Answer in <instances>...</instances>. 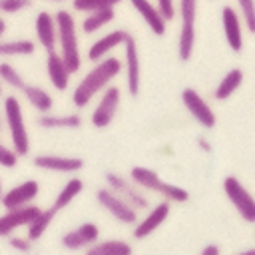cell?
I'll list each match as a JSON object with an SVG mask.
<instances>
[{
    "mask_svg": "<svg viewBox=\"0 0 255 255\" xmlns=\"http://www.w3.org/2000/svg\"><path fill=\"white\" fill-rule=\"evenodd\" d=\"M96 201L98 205L108 211L116 221H120L122 225H133L137 221V209L133 205H129L124 197H120L114 189H110L108 185L106 187H100L96 191Z\"/></svg>",
    "mask_w": 255,
    "mask_h": 255,
    "instance_id": "52a82bcc",
    "label": "cell"
},
{
    "mask_svg": "<svg viewBox=\"0 0 255 255\" xmlns=\"http://www.w3.org/2000/svg\"><path fill=\"white\" fill-rule=\"evenodd\" d=\"M100 239V227L94 223V221H86V223H80L78 227L74 229H68L60 243L64 249H70V251H86L92 243H96Z\"/></svg>",
    "mask_w": 255,
    "mask_h": 255,
    "instance_id": "4fadbf2b",
    "label": "cell"
},
{
    "mask_svg": "<svg viewBox=\"0 0 255 255\" xmlns=\"http://www.w3.org/2000/svg\"><path fill=\"white\" fill-rule=\"evenodd\" d=\"M2 116H4V124L10 135V145L16 149V153L20 157H26L30 153V133L26 128V120H24V110H22V102L18 96H6L4 104H2Z\"/></svg>",
    "mask_w": 255,
    "mask_h": 255,
    "instance_id": "3957f363",
    "label": "cell"
},
{
    "mask_svg": "<svg viewBox=\"0 0 255 255\" xmlns=\"http://www.w3.org/2000/svg\"><path fill=\"white\" fill-rule=\"evenodd\" d=\"M34 52H36V42L30 38H16V40H2L0 38V58L32 56Z\"/></svg>",
    "mask_w": 255,
    "mask_h": 255,
    "instance_id": "83f0119b",
    "label": "cell"
},
{
    "mask_svg": "<svg viewBox=\"0 0 255 255\" xmlns=\"http://www.w3.org/2000/svg\"><path fill=\"white\" fill-rule=\"evenodd\" d=\"M179 36H177V58L189 62L195 50V26H197V0H179Z\"/></svg>",
    "mask_w": 255,
    "mask_h": 255,
    "instance_id": "277c9868",
    "label": "cell"
},
{
    "mask_svg": "<svg viewBox=\"0 0 255 255\" xmlns=\"http://www.w3.org/2000/svg\"><path fill=\"white\" fill-rule=\"evenodd\" d=\"M46 74H48V80H50V84L56 92H66L70 88L72 72L66 66L64 58L60 56L58 50L46 52Z\"/></svg>",
    "mask_w": 255,
    "mask_h": 255,
    "instance_id": "d6986e66",
    "label": "cell"
},
{
    "mask_svg": "<svg viewBox=\"0 0 255 255\" xmlns=\"http://www.w3.org/2000/svg\"><path fill=\"white\" fill-rule=\"evenodd\" d=\"M86 251L88 255H131V245L124 239H98Z\"/></svg>",
    "mask_w": 255,
    "mask_h": 255,
    "instance_id": "484cf974",
    "label": "cell"
},
{
    "mask_svg": "<svg viewBox=\"0 0 255 255\" xmlns=\"http://www.w3.org/2000/svg\"><path fill=\"white\" fill-rule=\"evenodd\" d=\"M6 30H8V24H6V20H4V16H0V38H4V34H6Z\"/></svg>",
    "mask_w": 255,
    "mask_h": 255,
    "instance_id": "ab89813d",
    "label": "cell"
},
{
    "mask_svg": "<svg viewBox=\"0 0 255 255\" xmlns=\"http://www.w3.org/2000/svg\"><path fill=\"white\" fill-rule=\"evenodd\" d=\"M237 12L249 34H255V0H237Z\"/></svg>",
    "mask_w": 255,
    "mask_h": 255,
    "instance_id": "d6a6232c",
    "label": "cell"
},
{
    "mask_svg": "<svg viewBox=\"0 0 255 255\" xmlns=\"http://www.w3.org/2000/svg\"><path fill=\"white\" fill-rule=\"evenodd\" d=\"M0 82L4 86H8L10 90H16V92H20V88L26 84L24 76L10 62H0Z\"/></svg>",
    "mask_w": 255,
    "mask_h": 255,
    "instance_id": "f546056e",
    "label": "cell"
},
{
    "mask_svg": "<svg viewBox=\"0 0 255 255\" xmlns=\"http://www.w3.org/2000/svg\"><path fill=\"white\" fill-rule=\"evenodd\" d=\"M124 72H126V90L129 96H139L141 86V64H139V52L137 42L129 34L124 42Z\"/></svg>",
    "mask_w": 255,
    "mask_h": 255,
    "instance_id": "30bf717a",
    "label": "cell"
},
{
    "mask_svg": "<svg viewBox=\"0 0 255 255\" xmlns=\"http://www.w3.org/2000/svg\"><path fill=\"white\" fill-rule=\"evenodd\" d=\"M197 147H199L203 153H211V149H213V147H211V143H209V139H207V137H203V135H199V137H197Z\"/></svg>",
    "mask_w": 255,
    "mask_h": 255,
    "instance_id": "74e56055",
    "label": "cell"
},
{
    "mask_svg": "<svg viewBox=\"0 0 255 255\" xmlns=\"http://www.w3.org/2000/svg\"><path fill=\"white\" fill-rule=\"evenodd\" d=\"M4 128H6V124H4V116H0V133L4 131Z\"/></svg>",
    "mask_w": 255,
    "mask_h": 255,
    "instance_id": "b9f144b4",
    "label": "cell"
},
{
    "mask_svg": "<svg viewBox=\"0 0 255 255\" xmlns=\"http://www.w3.org/2000/svg\"><path fill=\"white\" fill-rule=\"evenodd\" d=\"M223 193L229 199V203L235 207V211L241 215V219H245L247 223H255V197L241 183L239 177L227 175L223 179Z\"/></svg>",
    "mask_w": 255,
    "mask_h": 255,
    "instance_id": "5b68a950",
    "label": "cell"
},
{
    "mask_svg": "<svg viewBox=\"0 0 255 255\" xmlns=\"http://www.w3.org/2000/svg\"><path fill=\"white\" fill-rule=\"evenodd\" d=\"M221 253V247L215 245V243H207L203 249H201V255H219Z\"/></svg>",
    "mask_w": 255,
    "mask_h": 255,
    "instance_id": "f35d334b",
    "label": "cell"
},
{
    "mask_svg": "<svg viewBox=\"0 0 255 255\" xmlns=\"http://www.w3.org/2000/svg\"><path fill=\"white\" fill-rule=\"evenodd\" d=\"M137 187H141L143 191L147 193H157L163 179L159 177V173L151 167H145V165H133L129 169V175H128Z\"/></svg>",
    "mask_w": 255,
    "mask_h": 255,
    "instance_id": "d4e9b609",
    "label": "cell"
},
{
    "mask_svg": "<svg viewBox=\"0 0 255 255\" xmlns=\"http://www.w3.org/2000/svg\"><path fill=\"white\" fill-rule=\"evenodd\" d=\"M38 126L44 129H78L82 128V116L76 112L72 114L46 112L38 116Z\"/></svg>",
    "mask_w": 255,
    "mask_h": 255,
    "instance_id": "7402d4cb",
    "label": "cell"
},
{
    "mask_svg": "<svg viewBox=\"0 0 255 255\" xmlns=\"http://www.w3.org/2000/svg\"><path fill=\"white\" fill-rule=\"evenodd\" d=\"M56 30H58V52L64 58L66 66L70 68L72 76L82 68V54H80V38H78V24L72 16V10L60 8L54 12Z\"/></svg>",
    "mask_w": 255,
    "mask_h": 255,
    "instance_id": "7a4b0ae2",
    "label": "cell"
},
{
    "mask_svg": "<svg viewBox=\"0 0 255 255\" xmlns=\"http://www.w3.org/2000/svg\"><path fill=\"white\" fill-rule=\"evenodd\" d=\"M34 167L44 171H58V173H76L84 167V159L72 155H58V153H38L32 159Z\"/></svg>",
    "mask_w": 255,
    "mask_h": 255,
    "instance_id": "2e32d148",
    "label": "cell"
},
{
    "mask_svg": "<svg viewBox=\"0 0 255 255\" xmlns=\"http://www.w3.org/2000/svg\"><path fill=\"white\" fill-rule=\"evenodd\" d=\"M120 102H122V90L118 86L110 84L108 88H104L98 94V104L94 106V112L90 116L92 126L98 129L108 128L116 120V114L120 110Z\"/></svg>",
    "mask_w": 255,
    "mask_h": 255,
    "instance_id": "8992f818",
    "label": "cell"
},
{
    "mask_svg": "<svg viewBox=\"0 0 255 255\" xmlns=\"http://www.w3.org/2000/svg\"><path fill=\"white\" fill-rule=\"evenodd\" d=\"M129 4L141 16V20L147 24L151 34H155V36H163L165 34L167 22L163 20V16L159 14V10L155 8V4L151 0H129Z\"/></svg>",
    "mask_w": 255,
    "mask_h": 255,
    "instance_id": "ffe728a7",
    "label": "cell"
},
{
    "mask_svg": "<svg viewBox=\"0 0 255 255\" xmlns=\"http://www.w3.org/2000/svg\"><path fill=\"white\" fill-rule=\"evenodd\" d=\"M32 4L34 0H0V14H18L28 10Z\"/></svg>",
    "mask_w": 255,
    "mask_h": 255,
    "instance_id": "d590c367",
    "label": "cell"
},
{
    "mask_svg": "<svg viewBox=\"0 0 255 255\" xmlns=\"http://www.w3.org/2000/svg\"><path fill=\"white\" fill-rule=\"evenodd\" d=\"M18 161H20V155L16 153V149L12 145H6L0 141V167L12 169L18 165Z\"/></svg>",
    "mask_w": 255,
    "mask_h": 255,
    "instance_id": "836d02e7",
    "label": "cell"
},
{
    "mask_svg": "<svg viewBox=\"0 0 255 255\" xmlns=\"http://www.w3.org/2000/svg\"><path fill=\"white\" fill-rule=\"evenodd\" d=\"M104 177H106V185H108L110 189H114L120 197H124L129 205H133L137 211L149 207L147 191H143L141 187H137L129 177L120 175V173H114V171H108Z\"/></svg>",
    "mask_w": 255,
    "mask_h": 255,
    "instance_id": "ba28073f",
    "label": "cell"
},
{
    "mask_svg": "<svg viewBox=\"0 0 255 255\" xmlns=\"http://www.w3.org/2000/svg\"><path fill=\"white\" fill-rule=\"evenodd\" d=\"M20 94L24 96V100H26L38 114L52 112V108H54V98H52V94H50L46 88L38 86V84H28V82H26V84L20 88Z\"/></svg>",
    "mask_w": 255,
    "mask_h": 255,
    "instance_id": "44dd1931",
    "label": "cell"
},
{
    "mask_svg": "<svg viewBox=\"0 0 255 255\" xmlns=\"http://www.w3.org/2000/svg\"><path fill=\"white\" fill-rule=\"evenodd\" d=\"M181 102H183V108L189 112V116L201 128H205V129L215 128V124H217L215 112L211 110V106L207 104V100L195 88H183L181 90Z\"/></svg>",
    "mask_w": 255,
    "mask_h": 255,
    "instance_id": "9c48e42d",
    "label": "cell"
},
{
    "mask_svg": "<svg viewBox=\"0 0 255 255\" xmlns=\"http://www.w3.org/2000/svg\"><path fill=\"white\" fill-rule=\"evenodd\" d=\"M48 2H56V4H60V2H64V0H48Z\"/></svg>",
    "mask_w": 255,
    "mask_h": 255,
    "instance_id": "f6af8a7d",
    "label": "cell"
},
{
    "mask_svg": "<svg viewBox=\"0 0 255 255\" xmlns=\"http://www.w3.org/2000/svg\"><path fill=\"white\" fill-rule=\"evenodd\" d=\"M153 4H155V8L159 10V14L163 16L165 22H171L177 16V4H175V0H155Z\"/></svg>",
    "mask_w": 255,
    "mask_h": 255,
    "instance_id": "8d00e7d4",
    "label": "cell"
},
{
    "mask_svg": "<svg viewBox=\"0 0 255 255\" xmlns=\"http://www.w3.org/2000/svg\"><path fill=\"white\" fill-rule=\"evenodd\" d=\"M2 96H4V84L0 82V98H2Z\"/></svg>",
    "mask_w": 255,
    "mask_h": 255,
    "instance_id": "7bdbcfd3",
    "label": "cell"
},
{
    "mask_svg": "<svg viewBox=\"0 0 255 255\" xmlns=\"http://www.w3.org/2000/svg\"><path fill=\"white\" fill-rule=\"evenodd\" d=\"M6 239H8V245H10L14 251H20V253L32 251V249H34V243H36V241H32L28 235H16V233L8 235Z\"/></svg>",
    "mask_w": 255,
    "mask_h": 255,
    "instance_id": "e575fe53",
    "label": "cell"
},
{
    "mask_svg": "<svg viewBox=\"0 0 255 255\" xmlns=\"http://www.w3.org/2000/svg\"><path fill=\"white\" fill-rule=\"evenodd\" d=\"M128 36H129V32H128V30H122V28L112 30V32H106L104 36H100L98 40L92 42V46H90L88 52H86V58H88L90 62H98V60L110 56L116 48L124 46V42L128 40Z\"/></svg>",
    "mask_w": 255,
    "mask_h": 255,
    "instance_id": "ac0fdd59",
    "label": "cell"
},
{
    "mask_svg": "<svg viewBox=\"0 0 255 255\" xmlns=\"http://www.w3.org/2000/svg\"><path fill=\"white\" fill-rule=\"evenodd\" d=\"M40 193V183L36 179H24L16 185H12L10 189L2 191L0 197V205L4 209H12V207H22L28 203H34V199Z\"/></svg>",
    "mask_w": 255,
    "mask_h": 255,
    "instance_id": "7c38bea8",
    "label": "cell"
},
{
    "mask_svg": "<svg viewBox=\"0 0 255 255\" xmlns=\"http://www.w3.org/2000/svg\"><path fill=\"white\" fill-rule=\"evenodd\" d=\"M171 213V203L161 199L159 203L151 205L145 209V215L133 223V239H147L153 231H157L161 227V223H165V219Z\"/></svg>",
    "mask_w": 255,
    "mask_h": 255,
    "instance_id": "8fae6325",
    "label": "cell"
},
{
    "mask_svg": "<svg viewBox=\"0 0 255 255\" xmlns=\"http://www.w3.org/2000/svg\"><path fill=\"white\" fill-rule=\"evenodd\" d=\"M241 255H255V247H247V249H243Z\"/></svg>",
    "mask_w": 255,
    "mask_h": 255,
    "instance_id": "60d3db41",
    "label": "cell"
},
{
    "mask_svg": "<svg viewBox=\"0 0 255 255\" xmlns=\"http://www.w3.org/2000/svg\"><path fill=\"white\" fill-rule=\"evenodd\" d=\"M116 20V8H102V10H94L84 14L82 22H80V32L88 34H96L102 28H106L108 24H112Z\"/></svg>",
    "mask_w": 255,
    "mask_h": 255,
    "instance_id": "cb8c5ba5",
    "label": "cell"
},
{
    "mask_svg": "<svg viewBox=\"0 0 255 255\" xmlns=\"http://www.w3.org/2000/svg\"><path fill=\"white\" fill-rule=\"evenodd\" d=\"M122 0H72V10L80 14H88L102 8H116Z\"/></svg>",
    "mask_w": 255,
    "mask_h": 255,
    "instance_id": "1f68e13d",
    "label": "cell"
},
{
    "mask_svg": "<svg viewBox=\"0 0 255 255\" xmlns=\"http://www.w3.org/2000/svg\"><path fill=\"white\" fill-rule=\"evenodd\" d=\"M54 217H56V211L52 207L48 209H40L36 213V217L26 225V235L32 239V241H38L42 239V235L48 231V227L54 223Z\"/></svg>",
    "mask_w": 255,
    "mask_h": 255,
    "instance_id": "f1b7e54d",
    "label": "cell"
},
{
    "mask_svg": "<svg viewBox=\"0 0 255 255\" xmlns=\"http://www.w3.org/2000/svg\"><path fill=\"white\" fill-rule=\"evenodd\" d=\"M82 191H84V181H82L80 177H70V179L62 185V189L56 193V199H54V203H52V209H54L56 213L62 211V209L68 207Z\"/></svg>",
    "mask_w": 255,
    "mask_h": 255,
    "instance_id": "4316f807",
    "label": "cell"
},
{
    "mask_svg": "<svg viewBox=\"0 0 255 255\" xmlns=\"http://www.w3.org/2000/svg\"><path fill=\"white\" fill-rule=\"evenodd\" d=\"M221 26L227 46L231 48L233 54H239L243 50V22L237 8H233L231 4H225L221 8Z\"/></svg>",
    "mask_w": 255,
    "mask_h": 255,
    "instance_id": "9a60e30c",
    "label": "cell"
},
{
    "mask_svg": "<svg viewBox=\"0 0 255 255\" xmlns=\"http://www.w3.org/2000/svg\"><path fill=\"white\" fill-rule=\"evenodd\" d=\"M243 80H245V74H243L241 68H231V70H227V72L223 74V78L219 80V84L215 86V90H213V98H215L217 102H225V100H229V98L241 88Z\"/></svg>",
    "mask_w": 255,
    "mask_h": 255,
    "instance_id": "603a6c76",
    "label": "cell"
},
{
    "mask_svg": "<svg viewBox=\"0 0 255 255\" xmlns=\"http://www.w3.org/2000/svg\"><path fill=\"white\" fill-rule=\"evenodd\" d=\"M38 211H40V207L34 205V203H28V205H22V207L4 209V213L0 215V237H8V235L16 233L18 229L26 227L36 217Z\"/></svg>",
    "mask_w": 255,
    "mask_h": 255,
    "instance_id": "5bb4252c",
    "label": "cell"
},
{
    "mask_svg": "<svg viewBox=\"0 0 255 255\" xmlns=\"http://www.w3.org/2000/svg\"><path fill=\"white\" fill-rule=\"evenodd\" d=\"M124 72V62L116 56H106L98 62H94L92 70L76 84L72 90V104L76 108H86L104 88H108L120 74Z\"/></svg>",
    "mask_w": 255,
    "mask_h": 255,
    "instance_id": "6da1fadb",
    "label": "cell"
},
{
    "mask_svg": "<svg viewBox=\"0 0 255 255\" xmlns=\"http://www.w3.org/2000/svg\"><path fill=\"white\" fill-rule=\"evenodd\" d=\"M157 195H161V197H163L165 201H169V203H185V201L189 199V191H187L185 187H179V185L167 183V181L161 183Z\"/></svg>",
    "mask_w": 255,
    "mask_h": 255,
    "instance_id": "4dcf8cb0",
    "label": "cell"
},
{
    "mask_svg": "<svg viewBox=\"0 0 255 255\" xmlns=\"http://www.w3.org/2000/svg\"><path fill=\"white\" fill-rule=\"evenodd\" d=\"M2 191H4V187H2V179H0V197H2Z\"/></svg>",
    "mask_w": 255,
    "mask_h": 255,
    "instance_id": "ee69618b",
    "label": "cell"
},
{
    "mask_svg": "<svg viewBox=\"0 0 255 255\" xmlns=\"http://www.w3.org/2000/svg\"><path fill=\"white\" fill-rule=\"evenodd\" d=\"M34 34H36V44L44 48L46 52L56 50L58 46V30H56V20L54 14L48 10H40L34 18Z\"/></svg>",
    "mask_w": 255,
    "mask_h": 255,
    "instance_id": "e0dca14e",
    "label": "cell"
}]
</instances>
